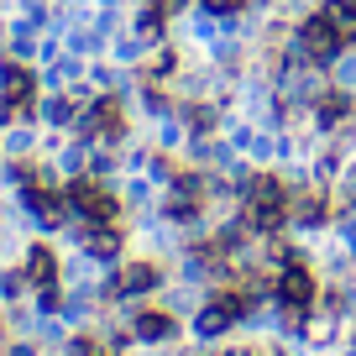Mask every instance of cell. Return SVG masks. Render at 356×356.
<instances>
[{
  "mask_svg": "<svg viewBox=\"0 0 356 356\" xmlns=\"http://www.w3.org/2000/svg\"><path fill=\"white\" fill-rule=\"evenodd\" d=\"M241 6H246V0H204V11H210V16H236Z\"/></svg>",
  "mask_w": 356,
  "mask_h": 356,
  "instance_id": "cell-15",
  "label": "cell"
},
{
  "mask_svg": "<svg viewBox=\"0 0 356 356\" xmlns=\"http://www.w3.org/2000/svg\"><path fill=\"white\" fill-rule=\"evenodd\" d=\"M293 215H299V220H325V204L320 200H314V194H299V200H293Z\"/></svg>",
  "mask_w": 356,
  "mask_h": 356,
  "instance_id": "cell-13",
  "label": "cell"
},
{
  "mask_svg": "<svg viewBox=\"0 0 356 356\" xmlns=\"http://www.w3.org/2000/svg\"><path fill=\"white\" fill-rule=\"evenodd\" d=\"M6 100L16 111H26V100H32V74L26 68H6Z\"/></svg>",
  "mask_w": 356,
  "mask_h": 356,
  "instance_id": "cell-10",
  "label": "cell"
},
{
  "mask_svg": "<svg viewBox=\"0 0 356 356\" xmlns=\"http://www.w3.org/2000/svg\"><path fill=\"white\" fill-rule=\"evenodd\" d=\"M299 47L309 63H335V53H341V32H335L325 16H309V22L299 26Z\"/></svg>",
  "mask_w": 356,
  "mask_h": 356,
  "instance_id": "cell-1",
  "label": "cell"
},
{
  "mask_svg": "<svg viewBox=\"0 0 356 356\" xmlns=\"http://www.w3.org/2000/svg\"><path fill=\"white\" fill-rule=\"evenodd\" d=\"M89 136H105V142H115V136H121V111H115V100H100V105H95V115H89Z\"/></svg>",
  "mask_w": 356,
  "mask_h": 356,
  "instance_id": "cell-5",
  "label": "cell"
},
{
  "mask_svg": "<svg viewBox=\"0 0 356 356\" xmlns=\"http://www.w3.org/2000/svg\"><path fill=\"white\" fill-rule=\"evenodd\" d=\"M152 283H157V267L152 262H136V267H126V273H121L115 289H121V293H147Z\"/></svg>",
  "mask_w": 356,
  "mask_h": 356,
  "instance_id": "cell-8",
  "label": "cell"
},
{
  "mask_svg": "<svg viewBox=\"0 0 356 356\" xmlns=\"http://www.w3.org/2000/svg\"><path fill=\"white\" fill-rule=\"evenodd\" d=\"M325 22L341 37H356V0H330V6H325Z\"/></svg>",
  "mask_w": 356,
  "mask_h": 356,
  "instance_id": "cell-9",
  "label": "cell"
},
{
  "mask_svg": "<svg viewBox=\"0 0 356 356\" xmlns=\"http://www.w3.org/2000/svg\"><path fill=\"white\" fill-rule=\"evenodd\" d=\"M53 273H58V267H53V252H47V246H37V252L26 257V278H32V283H53Z\"/></svg>",
  "mask_w": 356,
  "mask_h": 356,
  "instance_id": "cell-11",
  "label": "cell"
},
{
  "mask_svg": "<svg viewBox=\"0 0 356 356\" xmlns=\"http://www.w3.org/2000/svg\"><path fill=\"white\" fill-rule=\"evenodd\" d=\"M278 299L289 304V309H309V299H314V278L304 273V267H283V278H278Z\"/></svg>",
  "mask_w": 356,
  "mask_h": 356,
  "instance_id": "cell-4",
  "label": "cell"
},
{
  "mask_svg": "<svg viewBox=\"0 0 356 356\" xmlns=\"http://www.w3.org/2000/svg\"><path fill=\"white\" fill-rule=\"evenodd\" d=\"M136 335H142V341H168V335H173V320H168L163 309H142L136 314Z\"/></svg>",
  "mask_w": 356,
  "mask_h": 356,
  "instance_id": "cell-7",
  "label": "cell"
},
{
  "mask_svg": "<svg viewBox=\"0 0 356 356\" xmlns=\"http://www.w3.org/2000/svg\"><path fill=\"white\" fill-rule=\"evenodd\" d=\"M346 115H351V95H320V121L325 126L346 121Z\"/></svg>",
  "mask_w": 356,
  "mask_h": 356,
  "instance_id": "cell-12",
  "label": "cell"
},
{
  "mask_svg": "<svg viewBox=\"0 0 356 356\" xmlns=\"http://www.w3.org/2000/svg\"><path fill=\"white\" fill-rule=\"evenodd\" d=\"M246 314V299L241 293H220V299H210L204 304V314H200V330L204 335H220V330H231L236 320Z\"/></svg>",
  "mask_w": 356,
  "mask_h": 356,
  "instance_id": "cell-3",
  "label": "cell"
},
{
  "mask_svg": "<svg viewBox=\"0 0 356 356\" xmlns=\"http://www.w3.org/2000/svg\"><path fill=\"white\" fill-rule=\"evenodd\" d=\"M115 246H121V236H115V231H89V252H100V257H111Z\"/></svg>",
  "mask_w": 356,
  "mask_h": 356,
  "instance_id": "cell-14",
  "label": "cell"
},
{
  "mask_svg": "<svg viewBox=\"0 0 356 356\" xmlns=\"http://www.w3.org/2000/svg\"><path fill=\"white\" fill-rule=\"evenodd\" d=\"M74 356H111L100 341H74Z\"/></svg>",
  "mask_w": 356,
  "mask_h": 356,
  "instance_id": "cell-16",
  "label": "cell"
},
{
  "mask_svg": "<svg viewBox=\"0 0 356 356\" xmlns=\"http://www.w3.org/2000/svg\"><path fill=\"white\" fill-rule=\"evenodd\" d=\"M47 115H53V121H74V105L58 100V105H47Z\"/></svg>",
  "mask_w": 356,
  "mask_h": 356,
  "instance_id": "cell-17",
  "label": "cell"
},
{
  "mask_svg": "<svg viewBox=\"0 0 356 356\" xmlns=\"http://www.w3.org/2000/svg\"><path fill=\"white\" fill-rule=\"evenodd\" d=\"M26 204H32V210L42 215L47 225H58V220H63V200H53V194H47L42 184H26Z\"/></svg>",
  "mask_w": 356,
  "mask_h": 356,
  "instance_id": "cell-6",
  "label": "cell"
},
{
  "mask_svg": "<svg viewBox=\"0 0 356 356\" xmlns=\"http://www.w3.org/2000/svg\"><path fill=\"white\" fill-rule=\"evenodd\" d=\"M68 200H74V210H79V215H89L95 225L115 215L111 189H105V184H95V178H79V184H68Z\"/></svg>",
  "mask_w": 356,
  "mask_h": 356,
  "instance_id": "cell-2",
  "label": "cell"
}]
</instances>
